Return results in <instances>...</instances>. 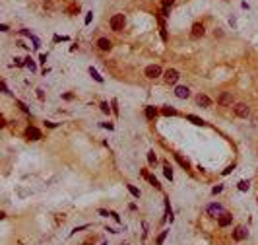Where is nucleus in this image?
Masks as SVG:
<instances>
[{
	"mask_svg": "<svg viewBox=\"0 0 258 245\" xmlns=\"http://www.w3.org/2000/svg\"><path fill=\"white\" fill-rule=\"evenodd\" d=\"M122 27H124V16H122V14H115L113 18H111V29H113V31H120Z\"/></svg>",
	"mask_w": 258,
	"mask_h": 245,
	"instance_id": "f257e3e1",
	"label": "nucleus"
},
{
	"mask_svg": "<svg viewBox=\"0 0 258 245\" xmlns=\"http://www.w3.org/2000/svg\"><path fill=\"white\" fill-rule=\"evenodd\" d=\"M233 111H235V115L241 117V119H246V117L250 115V109H249V105H246V103H237V105L233 107Z\"/></svg>",
	"mask_w": 258,
	"mask_h": 245,
	"instance_id": "f03ea898",
	"label": "nucleus"
},
{
	"mask_svg": "<svg viewBox=\"0 0 258 245\" xmlns=\"http://www.w3.org/2000/svg\"><path fill=\"white\" fill-rule=\"evenodd\" d=\"M249 230H246L244 226H239V228H235V231H233V239L235 241H243V239H249Z\"/></svg>",
	"mask_w": 258,
	"mask_h": 245,
	"instance_id": "7ed1b4c3",
	"label": "nucleus"
},
{
	"mask_svg": "<svg viewBox=\"0 0 258 245\" xmlns=\"http://www.w3.org/2000/svg\"><path fill=\"white\" fill-rule=\"evenodd\" d=\"M161 74H163V70H161L159 64H150L148 68H145V76H148L150 80H153V78H157V76H161Z\"/></svg>",
	"mask_w": 258,
	"mask_h": 245,
	"instance_id": "20e7f679",
	"label": "nucleus"
},
{
	"mask_svg": "<svg viewBox=\"0 0 258 245\" xmlns=\"http://www.w3.org/2000/svg\"><path fill=\"white\" fill-rule=\"evenodd\" d=\"M206 212H208L210 216H221L223 212H225V208H223V206H221L219 202H211V204H208Z\"/></svg>",
	"mask_w": 258,
	"mask_h": 245,
	"instance_id": "39448f33",
	"label": "nucleus"
},
{
	"mask_svg": "<svg viewBox=\"0 0 258 245\" xmlns=\"http://www.w3.org/2000/svg\"><path fill=\"white\" fill-rule=\"evenodd\" d=\"M163 78H165V82H167V84H177V80H178L181 76H178V70H175V68H167L165 74H163Z\"/></svg>",
	"mask_w": 258,
	"mask_h": 245,
	"instance_id": "423d86ee",
	"label": "nucleus"
},
{
	"mask_svg": "<svg viewBox=\"0 0 258 245\" xmlns=\"http://www.w3.org/2000/svg\"><path fill=\"white\" fill-rule=\"evenodd\" d=\"M25 136H27L29 140H41V138H43L41 130H39L37 127H27V130H25Z\"/></svg>",
	"mask_w": 258,
	"mask_h": 245,
	"instance_id": "0eeeda50",
	"label": "nucleus"
},
{
	"mask_svg": "<svg viewBox=\"0 0 258 245\" xmlns=\"http://www.w3.org/2000/svg\"><path fill=\"white\" fill-rule=\"evenodd\" d=\"M231 222H233V216H231L229 212H223L221 216H217V226H219V228H227V226H231Z\"/></svg>",
	"mask_w": 258,
	"mask_h": 245,
	"instance_id": "6e6552de",
	"label": "nucleus"
},
{
	"mask_svg": "<svg viewBox=\"0 0 258 245\" xmlns=\"http://www.w3.org/2000/svg\"><path fill=\"white\" fill-rule=\"evenodd\" d=\"M217 103L223 105V107L231 105V103H233V95H231V92H223V94L219 95V99H217Z\"/></svg>",
	"mask_w": 258,
	"mask_h": 245,
	"instance_id": "1a4fd4ad",
	"label": "nucleus"
},
{
	"mask_svg": "<svg viewBox=\"0 0 258 245\" xmlns=\"http://www.w3.org/2000/svg\"><path fill=\"white\" fill-rule=\"evenodd\" d=\"M175 95H177L178 99H186V97L190 95V90H188L186 86H177V88H175Z\"/></svg>",
	"mask_w": 258,
	"mask_h": 245,
	"instance_id": "9d476101",
	"label": "nucleus"
},
{
	"mask_svg": "<svg viewBox=\"0 0 258 245\" xmlns=\"http://www.w3.org/2000/svg\"><path fill=\"white\" fill-rule=\"evenodd\" d=\"M196 103H198L200 107H210V105H211V99H210L208 95H204V94H198V95H196Z\"/></svg>",
	"mask_w": 258,
	"mask_h": 245,
	"instance_id": "9b49d317",
	"label": "nucleus"
},
{
	"mask_svg": "<svg viewBox=\"0 0 258 245\" xmlns=\"http://www.w3.org/2000/svg\"><path fill=\"white\" fill-rule=\"evenodd\" d=\"M190 35H192L194 39L202 37V35H204V26H202V24H194V26H192V31H190Z\"/></svg>",
	"mask_w": 258,
	"mask_h": 245,
	"instance_id": "f8f14e48",
	"label": "nucleus"
},
{
	"mask_svg": "<svg viewBox=\"0 0 258 245\" xmlns=\"http://www.w3.org/2000/svg\"><path fill=\"white\" fill-rule=\"evenodd\" d=\"M144 113H145V117H148L150 121H153L155 117H157V113H159V111L155 109L153 105H148V107H145V111H144Z\"/></svg>",
	"mask_w": 258,
	"mask_h": 245,
	"instance_id": "ddd939ff",
	"label": "nucleus"
},
{
	"mask_svg": "<svg viewBox=\"0 0 258 245\" xmlns=\"http://www.w3.org/2000/svg\"><path fill=\"white\" fill-rule=\"evenodd\" d=\"M97 47H99L101 51H111V47H113V45H111V41H109V39L101 37V39L97 41Z\"/></svg>",
	"mask_w": 258,
	"mask_h": 245,
	"instance_id": "4468645a",
	"label": "nucleus"
},
{
	"mask_svg": "<svg viewBox=\"0 0 258 245\" xmlns=\"http://www.w3.org/2000/svg\"><path fill=\"white\" fill-rule=\"evenodd\" d=\"M161 115H165V117H175V115H177V109L171 107V105H165V107H161Z\"/></svg>",
	"mask_w": 258,
	"mask_h": 245,
	"instance_id": "2eb2a0df",
	"label": "nucleus"
},
{
	"mask_svg": "<svg viewBox=\"0 0 258 245\" xmlns=\"http://www.w3.org/2000/svg\"><path fill=\"white\" fill-rule=\"evenodd\" d=\"M89 76H91L95 82H99V84L103 82V76H101V74H99V72H97V70L93 68V66H89Z\"/></svg>",
	"mask_w": 258,
	"mask_h": 245,
	"instance_id": "dca6fc26",
	"label": "nucleus"
},
{
	"mask_svg": "<svg viewBox=\"0 0 258 245\" xmlns=\"http://www.w3.org/2000/svg\"><path fill=\"white\" fill-rule=\"evenodd\" d=\"M186 119H188L190 122H192V125H198V127H204V125H206V122L202 121L200 117H196V115H186Z\"/></svg>",
	"mask_w": 258,
	"mask_h": 245,
	"instance_id": "f3484780",
	"label": "nucleus"
},
{
	"mask_svg": "<svg viewBox=\"0 0 258 245\" xmlns=\"http://www.w3.org/2000/svg\"><path fill=\"white\" fill-rule=\"evenodd\" d=\"M167 236H169V230H163L157 236V239H155V245H163V241L167 239Z\"/></svg>",
	"mask_w": 258,
	"mask_h": 245,
	"instance_id": "a211bd4d",
	"label": "nucleus"
},
{
	"mask_svg": "<svg viewBox=\"0 0 258 245\" xmlns=\"http://www.w3.org/2000/svg\"><path fill=\"white\" fill-rule=\"evenodd\" d=\"M163 175H165L169 181L173 179V169H171V165H169V163H163Z\"/></svg>",
	"mask_w": 258,
	"mask_h": 245,
	"instance_id": "6ab92c4d",
	"label": "nucleus"
},
{
	"mask_svg": "<svg viewBox=\"0 0 258 245\" xmlns=\"http://www.w3.org/2000/svg\"><path fill=\"white\" fill-rule=\"evenodd\" d=\"M126 187H128V191H130V195H132L134 198H140V195H142V193H140V189H136L134 185H126Z\"/></svg>",
	"mask_w": 258,
	"mask_h": 245,
	"instance_id": "aec40b11",
	"label": "nucleus"
},
{
	"mask_svg": "<svg viewBox=\"0 0 258 245\" xmlns=\"http://www.w3.org/2000/svg\"><path fill=\"white\" fill-rule=\"evenodd\" d=\"M237 187H239V191H249V189H250V183L244 181V179H241V181L237 183Z\"/></svg>",
	"mask_w": 258,
	"mask_h": 245,
	"instance_id": "412c9836",
	"label": "nucleus"
},
{
	"mask_svg": "<svg viewBox=\"0 0 258 245\" xmlns=\"http://www.w3.org/2000/svg\"><path fill=\"white\" fill-rule=\"evenodd\" d=\"M148 181L155 187V189H161V185H159V181H157V177H153V175H148Z\"/></svg>",
	"mask_w": 258,
	"mask_h": 245,
	"instance_id": "4be33fe9",
	"label": "nucleus"
},
{
	"mask_svg": "<svg viewBox=\"0 0 258 245\" xmlns=\"http://www.w3.org/2000/svg\"><path fill=\"white\" fill-rule=\"evenodd\" d=\"M99 107H101V111H103V113H105V115H109V113H111V103H107V101H103V103H101Z\"/></svg>",
	"mask_w": 258,
	"mask_h": 245,
	"instance_id": "5701e85b",
	"label": "nucleus"
},
{
	"mask_svg": "<svg viewBox=\"0 0 258 245\" xmlns=\"http://www.w3.org/2000/svg\"><path fill=\"white\" fill-rule=\"evenodd\" d=\"M25 66H27V68H29L31 72H35V70H37V66H35V62H33L31 59H25Z\"/></svg>",
	"mask_w": 258,
	"mask_h": 245,
	"instance_id": "b1692460",
	"label": "nucleus"
},
{
	"mask_svg": "<svg viewBox=\"0 0 258 245\" xmlns=\"http://www.w3.org/2000/svg\"><path fill=\"white\" fill-rule=\"evenodd\" d=\"M175 158H177V162H178V163H181V165H183V168H186V169L190 168V165H188V162H186V160H183V158H181V156H178V154H175Z\"/></svg>",
	"mask_w": 258,
	"mask_h": 245,
	"instance_id": "393cba45",
	"label": "nucleus"
},
{
	"mask_svg": "<svg viewBox=\"0 0 258 245\" xmlns=\"http://www.w3.org/2000/svg\"><path fill=\"white\" fill-rule=\"evenodd\" d=\"M87 228H89V224H84V226H76V228H74L70 233L74 236V233H78V231H84V230H87Z\"/></svg>",
	"mask_w": 258,
	"mask_h": 245,
	"instance_id": "a878e982",
	"label": "nucleus"
},
{
	"mask_svg": "<svg viewBox=\"0 0 258 245\" xmlns=\"http://www.w3.org/2000/svg\"><path fill=\"white\" fill-rule=\"evenodd\" d=\"M148 162H150L151 165H155V162H157V156H155L153 152H148Z\"/></svg>",
	"mask_w": 258,
	"mask_h": 245,
	"instance_id": "bb28decb",
	"label": "nucleus"
},
{
	"mask_svg": "<svg viewBox=\"0 0 258 245\" xmlns=\"http://www.w3.org/2000/svg\"><path fill=\"white\" fill-rule=\"evenodd\" d=\"M97 214H99V216H103V218H109V216H111V212H109V210H105V208H99V210H97Z\"/></svg>",
	"mask_w": 258,
	"mask_h": 245,
	"instance_id": "cd10ccee",
	"label": "nucleus"
},
{
	"mask_svg": "<svg viewBox=\"0 0 258 245\" xmlns=\"http://www.w3.org/2000/svg\"><path fill=\"white\" fill-rule=\"evenodd\" d=\"M221 191H223V185H216L214 189H211V195H219Z\"/></svg>",
	"mask_w": 258,
	"mask_h": 245,
	"instance_id": "c85d7f7f",
	"label": "nucleus"
},
{
	"mask_svg": "<svg viewBox=\"0 0 258 245\" xmlns=\"http://www.w3.org/2000/svg\"><path fill=\"white\" fill-rule=\"evenodd\" d=\"M161 4H163V8H169L175 4V0H161Z\"/></svg>",
	"mask_w": 258,
	"mask_h": 245,
	"instance_id": "c756f323",
	"label": "nucleus"
},
{
	"mask_svg": "<svg viewBox=\"0 0 258 245\" xmlns=\"http://www.w3.org/2000/svg\"><path fill=\"white\" fill-rule=\"evenodd\" d=\"M101 127H105L107 130H113V128H115V125H113V122H101Z\"/></svg>",
	"mask_w": 258,
	"mask_h": 245,
	"instance_id": "7c9ffc66",
	"label": "nucleus"
},
{
	"mask_svg": "<svg viewBox=\"0 0 258 245\" xmlns=\"http://www.w3.org/2000/svg\"><path fill=\"white\" fill-rule=\"evenodd\" d=\"M111 218H113V220L117 222V224H120V222H122V220H120V216H118L117 212H111Z\"/></svg>",
	"mask_w": 258,
	"mask_h": 245,
	"instance_id": "2f4dec72",
	"label": "nucleus"
},
{
	"mask_svg": "<svg viewBox=\"0 0 258 245\" xmlns=\"http://www.w3.org/2000/svg\"><path fill=\"white\" fill-rule=\"evenodd\" d=\"M18 105L21 107V111H24V113H29V107H27L25 103H21V101H18Z\"/></svg>",
	"mask_w": 258,
	"mask_h": 245,
	"instance_id": "473e14b6",
	"label": "nucleus"
},
{
	"mask_svg": "<svg viewBox=\"0 0 258 245\" xmlns=\"http://www.w3.org/2000/svg\"><path fill=\"white\" fill-rule=\"evenodd\" d=\"M117 105H118V103H117V99H113V101H111V107H113V111L118 115V107H117Z\"/></svg>",
	"mask_w": 258,
	"mask_h": 245,
	"instance_id": "72a5a7b5",
	"label": "nucleus"
},
{
	"mask_svg": "<svg viewBox=\"0 0 258 245\" xmlns=\"http://www.w3.org/2000/svg\"><path fill=\"white\" fill-rule=\"evenodd\" d=\"M233 169H235V165L231 163V165H229V168H227V169H223V175H229V173H231Z\"/></svg>",
	"mask_w": 258,
	"mask_h": 245,
	"instance_id": "f704fd0d",
	"label": "nucleus"
},
{
	"mask_svg": "<svg viewBox=\"0 0 258 245\" xmlns=\"http://www.w3.org/2000/svg\"><path fill=\"white\" fill-rule=\"evenodd\" d=\"M0 88H2V92H4V94H8V86H6V82H0Z\"/></svg>",
	"mask_w": 258,
	"mask_h": 245,
	"instance_id": "c9c22d12",
	"label": "nucleus"
},
{
	"mask_svg": "<svg viewBox=\"0 0 258 245\" xmlns=\"http://www.w3.org/2000/svg\"><path fill=\"white\" fill-rule=\"evenodd\" d=\"M45 125H47L49 128H54V127H57V122H51V121H45Z\"/></svg>",
	"mask_w": 258,
	"mask_h": 245,
	"instance_id": "e433bc0d",
	"label": "nucleus"
},
{
	"mask_svg": "<svg viewBox=\"0 0 258 245\" xmlns=\"http://www.w3.org/2000/svg\"><path fill=\"white\" fill-rule=\"evenodd\" d=\"M45 60H47V54H41V57H39V62L45 64Z\"/></svg>",
	"mask_w": 258,
	"mask_h": 245,
	"instance_id": "4c0bfd02",
	"label": "nucleus"
},
{
	"mask_svg": "<svg viewBox=\"0 0 258 245\" xmlns=\"http://www.w3.org/2000/svg\"><path fill=\"white\" fill-rule=\"evenodd\" d=\"M37 97H39V99H45V94H43V90H37Z\"/></svg>",
	"mask_w": 258,
	"mask_h": 245,
	"instance_id": "58836bf2",
	"label": "nucleus"
},
{
	"mask_svg": "<svg viewBox=\"0 0 258 245\" xmlns=\"http://www.w3.org/2000/svg\"><path fill=\"white\" fill-rule=\"evenodd\" d=\"M107 231H109V233H118L115 228H111V226H107Z\"/></svg>",
	"mask_w": 258,
	"mask_h": 245,
	"instance_id": "ea45409f",
	"label": "nucleus"
},
{
	"mask_svg": "<svg viewBox=\"0 0 258 245\" xmlns=\"http://www.w3.org/2000/svg\"><path fill=\"white\" fill-rule=\"evenodd\" d=\"M99 245H109V243H107V241H101V243H99Z\"/></svg>",
	"mask_w": 258,
	"mask_h": 245,
	"instance_id": "a19ab883",
	"label": "nucleus"
},
{
	"mask_svg": "<svg viewBox=\"0 0 258 245\" xmlns=\"http://www.w3.org/2000/svg\"><path fill=\"white\" fill-rule=\"evenodd\" d=\"M256 202H258V197H256Z\"/></svg>",
	"mask_w": 258,
	"mask_h": 245,
	"instance_id": "79ce46f5",
	"label": "nucleus"
}]
</instances>
